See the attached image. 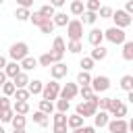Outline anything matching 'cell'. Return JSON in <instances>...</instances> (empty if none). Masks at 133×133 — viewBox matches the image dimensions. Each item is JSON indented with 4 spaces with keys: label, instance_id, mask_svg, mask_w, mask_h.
Wrapping results in <instances>:
<instances>
[{
    "label": "cell",
    "instance_id": "obj_1",
    "mask_svg": "<svg viewBox=\"0 0 133 133\" xmlns=\"http://www.w3.org/2000/svg\"><path fill=\"white\" fill-rule=\"evenodd\" d=\"M98 98L100 96H91L89 100H83V102H79L77 104V108H75V114H79L81 118H87V116H94L96 112H98Z\"/></svg>",
    "mask_w": 133,
    "mask_h": 133
},
{
    "label": "cell",
    "instance_id": "obj_2",
    "mask_svg": "<svg viewBox=\"0 0 133 133\" xmlns=\"http://www.w3.org/2000/svg\"><path fill=\"white\" fill-rule=\"evenodd\" d=\"M8 56H10L12 62H21L23 58L29 56V46H27L25 42H15V44L8 48Z\"/></svg>",
    "mask_w": 133,
    "mask_h": 133
},
{
    "label": "cell",
    "instance_id": "obj_3",
    "mask_svg": "<svg viewBox=\"0 0 133 133\" xmlns=\"http://www.w3.org/2000/svg\"><path fill=\"white\" fill-rule=\"evenodd\" d=\"M66 35H69V42H81L83 39V25L79 19H71L69 25H66Z\"/></svg>",
    "mask_w": 133,
    "mask_h": 133
},
{
    "label": "cell",
    "instance_id": "obj_4",
    "mask_svg": "<svg viewBox=\"0 0 133 133\" xmlns=\"http://www.w3.org/2000/svg\"><path fill=\"white\" fill-rule=\"evenodd\" d=\"M112 21H114V27H118V29H127L131 23H133V17H129L123 8H116V10H112V17H110Z\"/></svg>",
    "mask_w": 133,
    "mask_h": 133
},
{
    "label": "cell",
    "instance_id": "obj_5",
    "mask_svg": "<svg viewBox=\"0 0 133 133\" xmlns=\"http://www.w3.org/2000/svg\"><path fill=\"white\" fill-rule=\"evenodd\" d=\"M104 39H108L110 44H116V46L121 44V46H123V44L127 42V33H125L123 29H118V27H108V29L104 31Z\"/></svg>",
    "mask_w": 133,
    "mask_h": 133
},
{
    "label": "cell",
    "instance_id": "obj_6",
    "mask_svg": "<svg viewBox=\"0 0 133 133\" xmlns=\"http://www.w3.org/2000/svg\"><path fill=\"white\" fill-rule=\"evenodd\" d=\"M64 52H66V44H64V39H62L60 35H56V37H54V44H52V50H50V56H52L54 64H56V62H62Z\"/></svg>",
    "mask_w": 133,
    "mask_h": 133
},
{
    "label": "cell",
    "instance_id": "obj_7",
    "mask_svg": "<svg viewBox=\"0 0 133 133\" xmlns=\"http://www.w3.org/2000/svg\"><path fill=\"white\" fill-rule=\"evenodd\" d=\"M108 114H112L114 118H125L127 116V104L123 100H116V98H110V104H108Z\"/></svg>",
    "mask_w": 133,
    "mask_h": 133
},
{
    "label": "cell",
    "instance_id": "obj_8",
    "mask_svg": "<svg viewBox=\"0 0 133 133\" xmlns=\"http://www.w3.org/2000/svg\"><path fill=\"white\" fill-rule=\"evenodd\" d=\"M89 87H91V91L98 96V94H102V91H108V89H110V79H108L106 75L91 77V83H89Z\"/></svg>",
    "mask_w": 133,
    "mask_h": 133
},
{
    "label": "cell",
    "instance_id": "obj_9",
    "mask_svg": "<svg viewBox=\"0 0 133 133\" xmlns=\"http://www.w3.org/2000/svg\"><path fill=\"white\" fill-rule=\"evenodd\" d=\"M58 94H60V83L58 81H50V83H44V89H42V98L52 102V100H58Z\"/></svg>",
    "mask_w": 133,
    "mask_h": 133
},
{
    "label": "cell",
    "instance_id": "obj_10",
    "mask_svg": "<svg viewBox=\"0 0 133 133\" xmlns=\"http://www.w3.org/2000/svg\"><path fill=\"white\" fill-rule=\"evenodd\" d=\"M77 94H79V85H77V83H64V85L60 87V94H58V98L69 102V100H73Z\"/></svg>",
    "mask_w": 133,
    "mask_h": 133
},
{
    "label": "cell",
    "instance_id": "obj_11",
    "mask_svg": "<svg viewBox=\"0 0 133 133\" xmlns=\"http://www.w3.org/2000/svg\"><path fill=\"white\" fill-rule=\"evenodd\" d=\"M106 127L110 133H127L129 131V123L125 118H112V121H108Z\"/></svg>",
    "mask_w": 133,
    "mask_h": 133
},
{
    "label": "cell",
    "instance_id": "obj_12",
    "mask_svg": "<svg viewBox=\"0 0 133 133\" xmlns=\"http://www.w3.org/2000/svg\"><path fill=\"white\" fill-rule=\"evenodd\" d=\"M66 73H69V66H66L64 62H56V64L50 66V77H52V81H58V79L66 77Z\"/></svg>",
    "mask_w": 133,
    "mask_h": 133
},
{
    "label": "cell",
    "instance_id": "obj_13",
    "mask_svg": "<svg viewBox=\"0 0 133 133\" xmlns=\"http://www.w3.org/2000/svg\"><path fill=\"white\" fill-rule=\"evenodd\" d=\"M87 42H89L94 48L102 46V42H104V31H102V29H98V27H94V29L87 33Z\"/></svg>",
    "mask_w": 133,
    "mask_h": 133
},
{
    "label": "cell",
    "instance_id": "obj_14",
    "mask_svg": "<svg viewBox=\"0 0 133 133\" xmlns=\"http://www.w3.org/2000/svg\"><path fill=\"white\" fill-rule=\"evenodd\" d=\"M108 121H110V114L104 112V110H98V112L94 114V129H102V127H106Z\"/></svg>",
    "mask_w": 133,
    "mask_h": 133
},
{
    "label": "cell",
    "instance_id": "obj_15",
    "mask_svg": "<svg viewBox=\"0 0 133 133\" xmlns=\"http://www.w3.org/2000/svg\"><path fill=\"white\" fill-rule=\"evenodd\" d=\"M19 66H21V71H23V73H29V71L37 69V58H33V56H27V58H23V60L19 62Z\"/></svg>",
    "mask_w": 133,
    "mask_h": 133
},
{
    "label": "cell",
    "instance_id": "obj_16",
    "mask_svg": "<svg viewBox=\"0 0 133 133\" xmlns=\"http://www.w3.org/2000/svg\"><path fill=\"white\" fill-rule=\"evenodd\" d=\"M69 10H71L73 17H81V15L85 12V4H83V0H73V2L69 4Z\"/></svg>",
    "mask_w": 133,
    "mask_h": 133
},
{
    "label": "cell",
    "instance_id": "obj_17",
    "mask_svg": "<svg viewBox=\"0 0 133 133\" xmlns=\"http://www.w3.org/2000/svg\"><path fill=\"white\" fill-rule=\"evenodd\" d=\"M21 73V66H19V62H6V66H4V75H6V79L10 77V79H15L17 75Z\"/></svg>",
    "mask_w": 133,
    "mask_h": 133
},
{
    "label": "cell",
    "instance_id": "obj_18",
    "mask_svg": "<svg viewBox=\"0 0 133 133\" xmlns=\"http://www.w3.org/2000/svg\"><path fill=\"white\" fill-rule=\"evenodd\" d=\"M29 81H31V79H29V75H27V73H23V71L12 79V83H15V87H17V89H27V83H29Z\"/></svg>",
    "mask_w": 133,
    "mask_h": 133
},
{
    "label": "cell",
    "instance_id": "obj_19",
    "mask_svg": "<svg viewBox=\"0 0 133 133\" xmlns=\"http://www.w3.org/2000/svg\"><path fill=\"white\" fill-rule=\"evenodd\" d=\"M83 125H85V118H81L79 114L66 116V127H69V129H79V127H83Z\"/></svg>",
    "mask_w": 133,
    "mask_h": 133
},
{
    "label": "cell",
    "instance_id": "obj_20",
    "mask_svg": "<svg viewBox=\"0 0 133 133\" xmlns=\"http://www.w3.org/2000/svg\"><path fill=\"white\" fill-rule=\"evenodd\" d=\"M42 89H44V83H42L39 79H33V81L27 83V91H29V96H37V94H42Z\"/></svg>",
    "mask_w": 133,
    "mask_h": 133
},
{
    "label": "cell",
    "instance_id": "obj_21",
    "mask_svg": "<svg viewBox=\"0 0 133 133\" xmlns=\"http://www.w3.org/2000/svg\"><path fill=\"white\" fill-rule=\"evenodd\" d=\"M69 17H66V12H56L54 17H52V23H54V27H66L69 25Z\"/></svg>",
    "mask_w": 133,
    "mask_h": 133
},
{
    "label": "cell",
    "instance_id": "obj_22",
    "mask_svg": "<svg viewBox=\"0 0 133 133\" xmlns=\"http://www.w3.org/2000/svg\"><path fill=\"white\" fill-rule=\"evenodd\" d=\"M106 56H108V50H106L104 46H98V48H94V50H91V54H89V58H91L94 62H96V60H104Z\"/></svg>",
    "mask_w": 133,
    "mask_h": 133
},
{
    "label": "cell",
    "instance_id": "obj_23",
    "mask_svg": "<svg viewBox=\"0 0 133 133\" xmlns=\"http://www.w3.org/2000/svg\"><path fill=\"white\" fill-rule=\"evenodd\" d=\"M12 112L25 116V114L29 112V102H12Z\"/></svg>",
    "mask_w": 133,
    "mask_h": 133
},
{
    "label": "cell",
    "instance_id": "obj_24",
    "mask_svg": "<svg viewBox=\"0 0 133 133\" xmlns=\"http://www.w3.org/2000/svg\"><path fill=\"white\" fill-rule=\"evenodd\" d=\"M37 110H39L42 114L50 116V114L54 112V104H52V102H48V100H39V104H37Z\"/></svg>",
    "mask_w": 133,
    "mask_h": 133
},
{
    "label": "cell",
    "instance_id": "obj_25",
    "mask_svg": "<svg viewBox=\"0 0 133 133\" xmlns=\"http://www.w3.org/2000/svg\"><path fill=\"white\" fill-rule=\"evenodd\" d=\"M79 21H81V25H94V23L98 21V15H96V12H87V10H85V12L81 15V19H79Z\"/></svg>",
    "mask_w": 133,
    "mask_h": 133
},
{
    "label": "cell",
    "instance_id": "obj_26",
    "mask_svg": "<svg viewBox=\"0 0 133 133\" xmlns=\"http://www.w3.org/2000/svg\"><path fill=\"white\" fill-rule=\"evenodd\" d=\"M121 89L133 91V75H123L121 77Z\"/></svg>",
    "mask_w": 133,
    "mask_h": 133
},
{
    "label": "cell",
    "instance_id": "obj_27",
    "mask_svg": "<svg viewBox=\"0 0 133 133\" xmlns=\"http://www.w3.org/2000/svg\"><path fill=\"white\" fill-rule=\"evenodd\" d=\"M37 12H39V15H42V17H44V19H52V17H54V15H56V10H54V8H52V6H50V4H42V6H39V10H37Z\"/></svg>",
    "mask_w": 133,
    "mask_h": 133
},
{
    "label": "cell",
    "instance_id": "obj_28",
    "mask_svg": "<svg viewBox=\"0 0 133 133\" xmlns=\"http://www.w3.org/2000/svg\"><path fill=\"white\" fill-rule=\"evenodd\" d=\"M123 58L125 60H133V42H125L123 44Z\"/></svg>",
    "mask_w": 133,
    "mask_h": 133
},
{
    "label": "cell",
    "instance_id": "obj_29",
    "mask_svg": "<svg viewBox=\"0 0 133 133\" xmlns=\"http://www.w3.org/2000/svg\"><path fill=\"white\" fill-rule=\"evenodd\" d=\"M29 21H31L35 27H42V25H44L46 21H50V19H44V17H42V15L35 10V12H31V15H29Z\"/></svg>",
    "mask_w": 133,
    "mask_h": 133
},
{
    "label": "cell",
    "instance_id": "obj_30",
    "mask_svg": "<svg viewBox=\"0 0 133 133\" xmlns=\"http://www.w3.org/2000/svg\"><path fill=\"white\" fill-rule=\"evenodd\" d=\"M94 64H96V62H94L89 56H83V58L79 60V66H81V71H85V73H89V71L94 69Z\"/></svg>",
    "mask_w": 133,
    "mask_h": 133
},
{
    "label": "cell",
    "instance_id": "obj_31",
    "mask_svg": "<svg viewBox=\"0 0 133 133\" xmlns=\"http://www.w3.org/2000/svg\"><path fill=\"white\" fill-rule=\"evenodd\" d=\"M77 85H89L91 83V75L89 73H85V71H79V75H77V81H75Z\"/></svg>",
    "mask_w": 133,
    "mask_h": 133
},
{
    "label": "cell",
    "instance_id": "obj_32",
    "mask_svg": "<svg viewBox=\"0 0 133 133\" xmlns=\"http://www.w3.org/2000/svg\"><path fill=\"white\" fill-rule=\"evenodd\" d=\"M12 98H15V102H27L31 96H29V91H27V89H15Z\"/></svg>",
    "mask_w": 133,
    "mask_h": 133
},
{
    "label": "cell",
    "instance_id": "obj_33",
    "mask_svg": "<svg viewBox=\"0 0 133 133\" xmlns=\"http://www.w3.org/2000/svg\"><path fill=\"white\" fill-rule=\"evenodd\" d=\"M33 123L39 125V127H48V116L42 114L39 110H35V112H33Z\"/></svg>",
    "mask_w": 133,
    "mask_h": 133
},
{
    "label": "cell",
    "instance_id": "obj_34",
    "mask_svg": "<svg viewBox=\"0 0 133 133\" xmlns=\"http://www.w3.org/2000/svg\"><path fill=\"white\" fill-rule=\"evenodd\" d=\"M25 123H27V118H25V116H21V114H15V116H12V121H10L12 129H25Z\"/></svg>",
    "mask_w": 133,
    "mask_h": 133
},
{
    "label": "cell",
    "instance_id": "obj_35",
    "mask_svg": "<svg viewBox=\"0 0 133 133\" xmlns=\"http://www.w3.org/2000/svg\"><path fill=\"white\" fill-rule=\"evenodd\" d=\"M83 4H85V10H87V12H96V15H98V10H100V6H102L100 0H87V2H83Z\"/></svg>",
    "mask_w": 133,
    "mask_h": 133
},
{
    "label": "cell",
    "instance_id": "obj_36",
    "mask_svg": "<svg viewBox=\"0 0 133 133\" xmlns=\"http://www.w3.org/2000/svg\"><path fill=\"white\" fill-rule=\"evenodd\" d=\"M37 64H39V66H48V69H50V66L54 64V60H52V56H50V52H46V54H42V56L37 58Z\"/></svg>",
    "mask_w": 133,
    "mask_h": 133
},
{
    "label": "cell",
    "instance_id": "obj_37",
    "mask_svg": "<svg viewBox=\"0 0 133 133\" xmlns=\"http://www.w3.org/2000/svg\"><path fill=\"white\" fill-rule=\"evenodd\" d=\"M15 89H17L15 83H12V81H6V83L2 85V94H4V98H10V96L15 94Z\"/></svg>",
    "mask_w": 133,
    "mask_h": 133
},
{
    "label": "cell",
    "instance_id": "obj_38",
    "mask_svg": "<svg viewBox=\"0 0 133 133\" xmlns=\"http://www.w3.org/2000/svg\"><path fill=\"white\" fill-rule=\"evenodd\" d=\"M12 116H15V112H12V108H6V110H0V123H10V121H12Z\"/></svg>",
    "mask_w": 133,
    "mask_h": 133
},
{
    "label": "cell",
    "instance_id": "obj_39",
    "mask_svg": "<svg viewBox=\"0 0 133 133\" xmlns=\"http://www.w3.org/2000/svg\"><path fill=\"white\" fill-rule=\"evenodd\" d=\"M29 15H31V12H29V10H25V8H17V10H15L17 21H21V23H23V21H29Z\"/></svg>",
    "mask_w": 133,
    "mask_h": 133
},
{
    "label": "cell",
    "instance_id": "obj_40",
    "mask_svg": "<svg viewBox=\"0 0 133 133\" xmlns=\"http://www.w3.org/2000/svg\"><path fill=\"white\" fill-rule=\"evenodd\" d=\"M66 50H69L71 54H79V52L83 50V44H81V42H69Z\"/></svg>",
    "mask_w": 133,
    "mask_h": 133
},
{
    "label": "cell",
    "instance_id": "obj_41",
    "mask_svg": "<svg viewBox=\"0 0 133 133\" xmlns=\"http://www.w3.org/2000/svg\"><path fill=\"white\" fill-rule=\"evenodd\" d=\"M77 96H81L83 100H89V98L94 96V91H91V87H89V85H81V87H79V94H77Z\"/></svg>",
    "mask_w": 133,
    "mask_h": 133
},
{
    "label": "cell",
    "instance_id": "obj_42",
    "mask_svg": "<svg viewBox=\"0 0 133 133\" xmlns=\"http://www.w3.org/2000/svg\"><path fill=\"white\" fill-rule=\"evenodd\" d=\"M71 108V102H66V100H60L58 98V102H56V110L60 112V114H66V110Z\"/></svg>",
    "mask_w": 133,
    "mask_h": 133
},
{
    "label": "cell",
    "instance_id": "obj_43",
    "mask_svg": "<svg viewBox=\"0 0 133 133\" xmlns=\"http://www.w3.org/2000/svg\"><path fill=\"white\" fill-rule=\"evenodd\" d=\"M98 17H100V19H110V17H112V8H110V6H100Z\"/></svg>",
    "mask_w": 133,
    "mask_h": 133
},
{
    "label": "cell",
    "instance_id": "obj_44",
    "mask_svg": "<svg viewBox=\"0 0 133 133\" xmlns=\"http://www.w3.org/2000/svg\"><path fill=\"white\" fill-rule=\"evenodd\" d=\"M39 31H42V33H48V35H50V33L54 31V23H52V19H50V21H46V23H44V25L39 27Z\"/></svg>",
    "mask_w": 133,
    "mask_h": 133
},
{
    "label": "cell",
    "instance_id": "obj_45",
    "mask_svg": "<svg viewBox=\"0 0 133 133\" xmlns=\"http://www.w3.org/2000/svg\"><path fill=\"white\" fill-rule=\"evenodd\" d=\"M108 104H110V98H98V108L100 110H108Z\"/></svg>",
    "mask_w": 133,
    "mask_h": 133
},
{
    "label": "cell",
    "instance_id": "obj_46",
    "mask_svg": "<svg viewBox=\"0 0 133 133\" xmlns=\"http://www.w3.org/2000/svg\"><path fill=\"white\" fill-rule=\"evenodd\" d=\"M54 125H66V114L56 112V114H54Z\"/></svg>",
    "mask_w": 133,
    "mask_h": 133
},
{
    "label": "cell",
    "instance_id": "obj_47",
    "mask_svg": "<svg viewBox=\"0 0 133 133\" xmlns=\"http://www.w3.org/2000/svg\"><path fill=\"white\" fill-rule=\"evenodd\" d=\"M6 108H12V102H10V98H0V110H6Z\"/></svg>",
    "mask_w": 133,
    "mask_h": 133
},
{
    "label": "cell",
    "instance_id": "obj_48",
    "mask_svg": "<svg viewBox=\"0 0 133 133\" xmlns=\"http://www.w3.org/2000/svg\"><path fill=\"white\" fill-rule=\"evenodd\" d=\"M73 133H96V129L89 127V125H83V127H79V129H73Z\"/></svg>",
    "mask_w": 133,
    "mask_h": 133
},
{
    "label": "cell",
    "instance_id": "obj_49",
    "mask_svg": "<svg viewBox=\"0 0 133 133\" xmlns=\"http://www.w3.org/2000/svg\"><path fill=\"white\" fill-rule=\"evenodd\" d=\"M17 2H19V8H25V10L33 6V0H17Z\"/></svg>",
    "mask_w": 133,
    "mask_h": 133
},
{
    "label": "cell",
    "instance_id": "obj_50",
    "mask_svg": "<svg viewBox=\"0 0 133 133\" xmlns=\"http://www.w3.org/2000/svg\"><path fill=\"white\" fill-rule=\"evenodd\" d=\"M66 129H69L66 125H54V127H52L54 133H66Z\"/></svg>",
    "mask_w": 133,
    "mask_h": 133
},
{
    "label": "cell",
    "instance_id": "obj_51",
    "mask_svg": "<svg viewBox=\"0 0 133 133\" xmlns=\"http://www.w3.org/2000/svg\"><path fill=\"white\" fill-rule=\"evenodd\" d=\"M123 10H125V12L131 17V15H133V0H129V2L125 4V8H123Z\"/></svg>",
    "mask_w": 133,
    "mask_h": 133
},
{
    "label": "cell",
    "instance_id": "obj_52",
    "mask_svg": "<svg viewBox=\"0 0 133 133\" xmlns=\"http://www.w3.org/2000/svg\"><path fill=\"white\" fill-rule=\"evenodd\" d=\"M4 66H6V58L0 54V71H4Z\"/></svg>",
    "mask_w": 133,
    "mask_h": 133
},
{
    "label": "cell",
    "instance_id": "obj_53",
    "mask_svg": "<svg viewBox=\"0 0 133 133\" xmlns=\"http://www.w3.org/2000/svg\"><path fill=\"white\" fill-rule=\"evenodd\" d=\"M6 83V75H4V71H0V87Z\"/></svg>",
    "mask_w": 133,
    "mask_h": 133
},
{
    "label": "cell",
    "instance_id": "obj_54",
    "mask_svg": "<svg viewBox=\"0 0 133 133\" xmlns=\"http://www.w3.org/2000/svg\"><path fill=\"white\" fill-rule=\"evenodd\" d=\"M12 133H25V129H12Z\"/></svg>",
    "mask_w": 133,
    "mask_h": 133
},
{
    "label": "cell",
    "instance_id": "obj_55",
    "mask_svg": "<svg viewBox=\"0 0 133 133\" xmlns=\"http://www.w3.org/2000/svg\"><path fill=\"white\" fill-rule=\"evenodd\" d=\"M0 133H6V131H4V127H2V125H0Z\"/></svg>",
    "mask_w": 133,
    "mask_h": 133
},
{
    "label": "cell",
    "instance_id": "obj_56",
    "mask_svg": "<svg viewBox=\"0 0 133 133\" xmlns=\"http://www.w3.org/2000/svg\"><path fill=\"white\" fill-rule=\"evenodd\" d=\"M0 6H2V0H0Z\"/></svg>",
    "mask_w": 133,
    "mask_h": 133
}]
</instances>
